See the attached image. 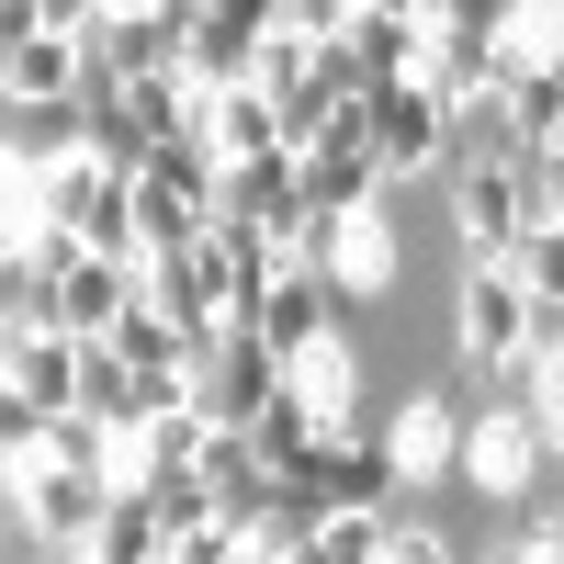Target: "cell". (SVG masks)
<instances>
[{"instance_id": "6da1fadb", "label": "cell", "mask_w": 564, "mask_h": 564, "mask_svg": "<svg viewBox=\"0 0 564 564\" xmlns=\"http://www.w3.org/2000/svg\"><path fill=\"white\" fill-rule=\"evenodd\" d=\"M441 193H452L463 260H508V238L542 215V170L531 159H463V170H441Z\"/></svg>"}, {"instance_id": "7a4b0ae2", "label": "cell", "mask_w": 564, "mask_h": 564, "mask_svg": "<svg viewBox=\"0 0 564 564\" xmlns=\"http://www.w3.org/2000/svg\"><path fill=\"white\" fill-rule=\"evenodd\" d=\"M452 350L475 372H508L531 361V282L508 260H463V294H452Z\"/></svg>"}, {"instance_id": "3957f363", "label": "cell", "mask_w": 564, "mask_h": 564, "mask_svg": "<svg viewBox=\"0 0 564 564\" xmlns=\"http://www.w3.org/2000/svg\"><path fill=\"white\" fill-rule=\"evenodd\" d=\"M294 170H305V204H316V215L395 204V170H384V148H372V124H361V90H350V113L327 124V135H305V148H294Z\"/></svg>"}, {"instance_id": "277c9868", "label": "cell", "mask_w": 564, "mask_h": 564, "mask_svg": "<svg viewBox=\"0 0 564 564\" xmlns=\"http://www.w3.org/2000/svg\"><path fill=\"white\" fill-rule=\"evenodd\" d=\"M124 475H90V463H57V452H34L23 463V553H79L90 520L113 508Z\"/></svg>"}, {"instance_id": "5b68a950", "label": "cell", "mask_w": 564, "mask_h": 564, "mask_svg": "<svg viewBox=\"0 0 564 564\" xmlns=\"http://www.w3.org/2000/svg\"><path fill=\"white\" fill-rule=\"evenodd\" d=\"M361 124H372V148H384L395 181H441V90L395 68V79H361Z\"/></svg>"}, {"instance_id": "8992f818", "label": "cell", "mask_w": 564, "mask_h": 564, "mask_svg": "<svg viewBox=\"0 0 564 564\" xmlns=\"http://www.w3.org/2000/svg\"><path fill=\"white\" fill-rule=\"evenodd\" d=\"M271 384H282V350L260 339V327H215V339L193 350V395H204L215 430H249V417L271 406Z\"/></svg>"}, {"instance_id": "52a82bcc", "label": "cell", "mask_w": 564, "mask_h": 564, "mask_svg": "<svg viewBox=\"0 0 564 564\" xmlns=\"http://www.w3.org/2000/svg\"><path fill=\"white\" fill-rule=\"evenodd\" d=\"M305 260H316L327 282H339V305H372V294H395V226H384V204H361V215H316Z\"/></svg>"}, {"instance_id": "ba28073f", "label": "cell", "mask_w": 564, "mask_h": 564, "mask_svg": "<svg viewBox=\"0 0 564 564\" xmlns=\"http://www.w3.org/2000/svg\"><path fill=\"white\" fill-rule=\"evenodd\" d=\"M294 486L316 508H384L395 497V463H384V430H316L305 463H294Z\"/></svg>"}, {"instance_id": "9c48e42d", "label": "cell", "mask_w": 564, "mask_h": 564, "mask_svg": "<svg viewBox=\"0 0 564 564\" xmlns=\"http://www.w3.org/2000/svg\"><path fill=\"white\" fill-rule=\"evenodd\" d=\"M135 294H148V249H68L57 260V327H79V339H102Z\"/></svg>"}, {"instance_id": "30bf717a", "label": "cell", "mask_w": 564, "mask_h": 564, "mask_svg": "<svg viewBox=\"0 0 564 564\" xmlns=\"http://www.w3.org/2000/svg\"><path fill=\"white\" fill-rule=\"evenodd\" d=\"M384 463H395V497L406 486H452L463 475V406L452 395H417L384 417Z\"/></svg>"}, {"instance_id": "8fae6325", "label": "cell", "mask_w": 564, "mask_h": 564, "mask_svg": "<svg viewBox=\"0 0 564 564\" xmlns=\"http://www.w3.org/2000/svg\"><path fill=\"white\" fill-rule=\"evenodd\" d=\"M463 159H531L520 113H508V79H463V90H441V170H463Z\"/></svg>"}, {"instance_id": "7c38bea8", "label": "cell", "mask_w": 564, "mask_h": 564, "mask_svg": "<svg viewBox=\"0 0 564 564\" xmlns=\"http://www.w3.org/2000/svg\"><path fill=\"white\" fill-rule=\"evenodd\" d=\"M249 327H260L282 361H294L305 339H327V327H339V282H327L316 260H282V271L260 282V316H249Z\"/></svg>"}, {"instance_id": "4fadbf2b", "label": "cell", "mask_w": 564, "mask_h": 564, "mask_svg": "<svg viewBox=\"0 0 564 564\" xmlns=\"http://www.w3.org/2000/svg\"><path fill=\"white\" fill-rule=\"evenodd\" d=\"M350 57V79H395V68H417L430 57V12H417V0H361V12L327 34Z\"/></svg>"}, {"instance_id": "5bb4252c", "label": "cell", "mask_w": 564, "mask_h": 564, "mask_svg": "<svg viewBox=\"0 0 564 564\" xmlns=\"http://www.w3.org/2000/svg\"><path fill=\"white\" fill-rule=\"evenodd\" d=\"M90 148V102H0V170H57Z\"/></svg>"}, {"instance_id": "9a60e30c", "label": "cell", "mask_w": 564, "mask_h": 564, "mask_svg": "<svg viewBox=\"0 0 564 564\" xmlns=\"http://www.w3.org/2000/svg\"><path fill=\"white\" fill-rule=\"evenodd\" d=\"M282 372L305 384V406L327 417V430H372V417H361V350L339 339V327H327V339H305V350L282 361Z\"/></svg>"}, {"instance_id": "2e32d148", "label": "cell", "mask_w": 564, "mask_h": 564, "mask_svg": "<svg viewBox=\"0 0 564 564\" xmlns=\"http://www.w3.org/2000/svg\"><path fill=\"white\" fill-rule=\"evenodd\" d=\"M316 520H327V508H316L294 475H282L260 520H238V564H316Z\"/></svg>"}, {"instance_id": "e0dca14e", "label": "cell", "mask_w": 564, "mask_h": 564, "mask_svg": "<svg viewBox=\"0 0 564 564\" xmlns=\"http://www.w3.org/2000/svg\"><path fill=\"white\" fill-rule=\"evenodd\" d=\"M204 135H215V159H271L282 148V113H271L260 79H215L204 90Z\"/></svg>"}, {"instance_id": "ac0fdd59", "label": "cell", "mask_w": 564, "mask_h": 564, "mask_svg": "<svg viewBox=\"0 0 564 564\" xmlns=\"http://www.w3.org/2000/svg\"><path fill=\"white\" fill-rule=\"evenodd\" d=\"M204 430H215V417H204V395H181V406H159V417H135V430H124V486L181 475V463L204 452Z\"/></svg>"}, {"instance_id": "d6986e66", "label": "cell", "mask_w": 564, "mask_h": 564, "mask_svg": "<svg viewBox=\"0 0 564 564\" xmlns=\"http://www.w3.org/2000/svg\"><path fill=\"white\" fill-rule=\"evenodd\" d=\"M124 226H135V249H193L204 226H215V204H193L181 181H159V170H135V193H124Z\"/></svg>"}, {"instance_id": "ffe728a7", "label": "cell", "mask_w": 564, "mask_h": 564, "mask_svg": "<svg viewBox=\"0 0 564 564\" xmlns=\"http://www.w3.org/2000/svg\"><path fill=\"white\" fill-rule=\"evenodd\" d=\"M79 327H12V384L34 406H79Z\"/></svg>"}, {"instance_id": "44dd1931", "label": "cell", "mask_w": 564, "mask_h": 564, "mask_svg": "<svg viewBox=\"0 0 564 564\" xmlns=\"http://www.w3.org/2000/svg\"><path fill=\"white\" fill-rule=\"evenodd\" d=\"M0 90H12V102H68V90H79V34L34 23L12 57H0Z\"/></svg>"}, {"instance_id": "7402d4cb", "label": "cell", "mask_w": 564, "mask_h": 564, "mask_svg": "<svg viewBox=\"0 0 564 564\" xmlns=\"http://www.w3.org/2000/svg\"><path fill=\"white\" fill-rule=\"evenodd\" d=\"M90 564H148V553H170V520H159V497L148 486H113V508L90 520V542H79Z\"/></svg>"}, {"instance_id": "603a6c76", "label": "cell", "mask_w": 564, "mask_h": 564, "mask_svg": "<svg viewBox=\"0 0 564 564\" xmlns=\"http://www.w3.org/2000/svg\"><path fill=\"white\" fill-rule=\"evenodd\" d=\"M508 113H520L531 159H542V148H564V57H553V68H520V79H508Z\"/></svg>"}, {"instance_id": "cb8c5ba5", "label": "cell", "mask_w": 564, "mask_h": 564, "mask_svg": "<svg viewBox=\"0 0 564 564\" xmlns=\"http://www.w3.org/2000/svg\"><path fill=\"white\" fill-rule=\"evenodd\" d=\"M508 271L531 282V305H553L564 294V215H531L520 238H508Z\"/></svg>"}, {"instance_id": "d4e9b609", "label": "cell", "mask_w": 564, "mask_h": 564, "mask_svg": "<svg viewBox=\"0 0 564 564\" xmlns=\"http://www.w3.org/2000/svg\"><path fill=\"white\" fill-rule=\"evenodd\" d=\"M316 564H384V508H327L316 520Z\"/></svg>"}, {"instance_id": "484cf974", "label": "cell", "mask_w": 564, "mask_h": 564, "mask_svg": "<svg viewBox=\"0 0 564 564\" xmlns=\"http://www.w3.org/2000/svg\"><path fill=\"white\" fill-rule=\"evenodd\" d=\"M452 542L430 531V520H395V497H384V564H441Z\"/></svg>"}, {"instance_id": "4316f807", "label": "cell", "mask_w": 564, "mask_h": 564, "mask_svg": "<svg viewBox=\"0 0 564 564\" xmlns=\"http://www.w3.org/2000/svg\"><path fill=\"white\" fill-rule=\"evenodd\" d=\"M508 12H520V0H441V23H452V34H486V45L508 34Z\"/></svg>"}, {"instance_id": "83f0119b", "label": "cell", "mask_w": 564, "mask_h": 564, "mask_svg": "<svg viewBox=\"0 0 564 564\" xmlns=\"http://www.w3.org/2000/svg\"><path fill=\"white\" fill-rule=\"evenodd\" d=\"M531 361H542V372L564 361V294H553V305H531Z\"/></svg>"}, {"instance_id": "f1b7e54d", "label": "cell", "mask_w": 564, "mask_h": 564, "mask_svg": "<svg viewBox=\"0 0 564 564\" xmlns=\"http://www.w3.org/2000/svg\"><path fill=\"white\" fill-rule=\"evenodd\" d=\"M34 23H57V34H90V23H102V0H34Z\"/></svg>"}, {"instance_id": "f546056e", "label": "cell", "mask_w": 564, "mask_h": 564, "mask_svg": "<svg viewBox=\"0 0 564 564\" xmlns=\"http://www.w3.org/2000/svg\"><path fill=\"white\" fill-rule=\"evenodd\" d=\"M531 170H542V215H564V148H542Z\"/></svg>"}, {"instance_id": "4dcf8cb0", "label": "cell", "mask_w": 564, "mask_h": 564, "mask_svg": "<svg viewBox=\"0 0 564 564\" xmlns=\"http://www.w3.org/2000/svg\"><path fill=\"white\" fill-rule=\"evenodd\" d=\"M23 34H34V0H0V57H12Z\"/></svg>"}, {"instance_id": "1f68e13d", "label": "cell", "mask_w": 564, "mask_h": 564, "mask_svg": "<svg viewBox=\"0 0 564 564\" xmlns=\"http://www.w3.org/2000/svg\"><path fill=\"white\" fill-rule=\"evenodd\" d=\"M542 417H553V441H564V361L542 372Z\"/></svg>"}, {"instance_id": "d6a6232c", "label": "cell", "mask_w": 564, "mask_h": 564, "mask_svg": "<svg viewBox=\"0 0 564 564\" xmlns=\"http://www.w3.org/2000/svg\"><path fill=\"white\" fill-rule=\"evenodd\" d=\"M0 384H12V327H0Z\"/></svg>"}, {"instance_id": "836d02e7", "label": "cell", "mask_w": 564, "mask_h": 564, "mask_svg": "<svg viewBox=\"0 0 564 564\" xmlns=\"http://www.w3.org/2000/svg\"><path fill=\"white\" fill-rule=\"evenodd\" d=\"M0 102H12V90H0Z\"/></svg>"}]
</instances>
